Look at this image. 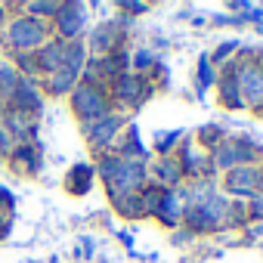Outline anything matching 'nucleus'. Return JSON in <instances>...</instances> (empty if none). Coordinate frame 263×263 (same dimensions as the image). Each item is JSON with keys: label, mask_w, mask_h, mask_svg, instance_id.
Masks as SVG:
<instances>
[{"label": "nucleus", "mask_w": 263, "mask_h": 263, "mask_svg": "<svg viewBox=\"0 0 263 263\" xmlns=\"http://www.w3.org/2000/svg\"><path fill=\"white\" fill-rule=\"evenodd\" d=\"M87 186H90V167H74V174H71V189L74 192H87Z\"/></svg>", "instance_id": "8"}, {"label": "nucleus", "mask_w": 263, "mask_h": 263, "mask_svg": "<svg viewBox=\"0 0 263 263\" xmlns=\"http://www.w3.org/2000/svg\"><path fill=\"white\" fill-rule=\"evenodd\" d=\"M220 105H226V108H245V99H241L235 71H229V74L223 78V84H220Z\"/></svg>", "instance_id": "3"}, {"label": "nucleus", "mask_w": 263, "mask_h": 263, "mask_svg": "<svg viewBox=\"0 0 263 263\" xmlns=\"http://www.w3.org/2000/svg\"><path fill=\"white\" fill-rule=\"evenodd\" d=\"M248 211H251V217H260L263 220V195H254L248 201Z\"/></svg>", "instance_id": "15"}, {"label": "nucleus", "mask_w": 263, "mask_h": 263, "mask_svg": "<svg viewBox=\"0 0 263 263\" xmlns=\"http://www.w3.org/2000/svg\"><path fill=\"white\" fill-rule=\"evenodd\" d=\"M81 22H84V16H78V10H74V16L68 13V16L62 19V31H65V34H74V31L81 28Z\"/></svg>", "instance_id": "11"}, {"label": "nucleus", "mask_w": 263, "mask_h": 263, "mask_svg": "<svg viewBox=\"0 0 263 263\" xmlns=\"http://www.w3.org/2000/svg\"><path fill=\"white\" fill-rule=\"evenodd\" d=\"M158 174H161V177H164L167 183H177V180L183 177V167H180L177 161H171V158H167V161H161V167H158Z\"/></svg>", "instance_id": "9"}, {"label": "nucleus", "mask_w": 263, "mask_h": 263, "mask_svg": "<svg viewBox=\"0 0 263 263\" xmlns=\"http://www.w3.org/2000/svg\"><path fill=\"white\" fill-rule=\"evenodd\" d=\"M177 137H180V130H174V134H161V137H158V149H161V152H167V149L177 143Z\"/></svg>", "instance_id": "13"}, {"label": "nucleus", "mask_w": 263, "mask_h": 263, "mask_svg": "<svg viewBox=\"0 0 263 263\" xmlns=\"http://www.w3.org/2000/svg\"><path fill=\"white\" fill-rule=\"evenodd\" d=\"M235 50H238V41H229V44H223V47L214 53V62H223V59H226L229 53H235Z\"/></svg>", "instance_id": "12"}, {"label": "nucleus", "mask_w": 263, "mask_h": 263, "mask_svg": "<svg viewBox=\"0 0 263 263\" xmlns=\"http://www.w3.org/2000/svg\"><path fill=\"white\" fill-rule=\"evenodd\" d=\"M257 192L263 195V167H257Z\"/></svg>", "instance_id": "19"}, {"label": "nucleus", "mask_w": 263, "mask_h": 263, "mask_svg": "<svg viewBox=\"0 0 263 263\" xmlns=\"http://www.w3.org/2000/svg\"><path fill=\"white\" fill-rule=\"evenodd\" d=\"M235 81H238L245 105L254 111H263V68L260 65H241V68H235Z\"/></svg>", "instance_id": "1"}, {"label": "nucleus", "mask_w": 263, "mask_h": 263, "mask_svg": "<svg viewBox=\"0 0 263 263\" xmlns=\"http://www.w3.org/2000/svg\"><path fill=\"white\" fill-rule=\"evenodd\" d=\"M118 130V118H105L102 124H96V130H93V140L96 143H108V137Z\"/></svg>", "instance_id": "6"}, {"label": "nucleus", "mask_w": 263, "mask_h": 263, "mask_svg": "<svg viewBox=\"0 0 263 263\" xmlns=\"http://www.w3.org/2000/svg\"><path fill=\"white\" fill-rule=\"evenodd\" d=\"M37 37H41L37 25H31V22H19V25H13V41H16V44H34Z\"/></svg>", "instance_id": "5"}, {"label": "nucleus", "mask_w": 263, "mask_h": 263, "mask_svg": "<svg viewBox=\"0 0 263 263\" xmlns=\"http://www.w3.org/2000/svg\"><path fill=\"white\" fill-rule=\"evenodd\" d=\"M149 62H152V56H149V53H140V56H137V65H140V68H146Z\"/></svg>", "instance_id": "18"}, {"label": "nucleus", "mask_w": 263, "mask_h": 263, "mask_svg": "<svg viewBox=\"0 0 263 263\" xmlns=\"http://www.w3.org/2000/svg\"><path fill=\"white\" fill-rule=\"evenodd\" d=\"M198 140H201L204 146H217V143L223 140V130H220L217 124H208V127H201V130H198Z\"/></svg>", "instance_id": "7"}, {"label": "nucleus", "mask_w": 263, "mask_h": 263, "mask_svg": "<svg viewBox=\"0 0 263 263\" xmlns=\"http://www.w3.org/2000/svg\"><path fill=\"white\" fill-rule=\"evenodd\" d=\"M74 105H78V111L84 115V118H99L105 108H102V99H99V93L96 90H90V87H84L78 96H74Z\"/></svg>", "instance_id": "4"}, {"label": "nucleus", "mask_w": 263, "mask_h": 263, "mask_svg": "<svg viewBox=\"0 0 263 263\" xmlns=\"http://www.w3.org/2000/svg\"><path fill=\"white\" fill-rule=\"evenodd\" d=\"M118 90H121V96L130 99V96L140 90V84H137V78H121V81H118Z\"/></svg>", "instance_id": "10"}, {"label": "nucleus", "mask_w": 263, "mask_h": 263, "mask_svg": "<svg viewBox=\"0 0 263 263\" xmlns=\"http://www.w3.org/2000/svg\"><path fill=\"white\" fill-rule=\"evenodd\" d=\"M211 65H208V59H201V71H198V81H201V87H208L211 84Z\"/></svg>", "instance_id": "16"}, {"label": "nucleus", "mask_w": 263, "mask_h": 263, "mask_svg": "<svg viewBox=\"0 0 263 263\" xmlns=\"http://www.w3.org/2000/svg\"><path fill=\"white\" fill-rule=\"evenodd\" d=\"M124 10H130V13H146V4H124Z\"/></svg>", "instance_id": "17"}, {"label": "nucleus", "mask_w": 263, "mask_h": 263, "mask_svg": "<svg viewBox=\"0 0 263 263\" xmlns=\"http://www.w3.org/2000/svg\"><path fill=\"white\" fill-rule=\"evenodd\" d=\"M71 81H74V74H71V71H65V74H59V78L53 81V87H56V93H62V90H68V87H71Z\"/></svg>", "instance_id": "14"}, {"label": "nucleus", "mask_w": 263, "mask_h": 263, "mask_svg": "<svg viewBox=\"0 0 263 263\" xmlns=\"http://www.w3.org/2000/svg\"><path fill=\"white\" fill-rule=\"evenodd\" d=\"M226 192H232V195H254L257 192V167L254 164L232 167L226 174Z\"/></svg>", "instance_id": "2"}]
</instances>
